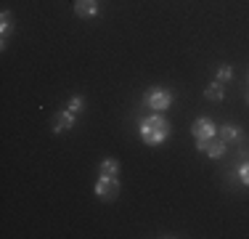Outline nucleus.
I'll return each mask as SVG.
<instances>
[{"mask_svg": "<svg viewBox=\"0 0 249 239\" xmlns=\"http://www.w3.org/2000/svg\"><path fill=\"white\" fill-rule=\"evenodd\" d=\"M8 32H11V14H8V11H3V14H0V40H3V45H5Z\"/></svg>", "mask_w": 249, "mask_h": 239, "instance_id": "9b49d317", "label": "nucleus"}, {"mask_svg": "<svg viewBox=\"0 0 249 239\" xmlns=\"http://www.w3.org/2000/svg\"><path fill=\"white\" fill-rule=\"evenodd\" d=\"M146 106H151L154 112H167L173 106V93L164 91V88H151L146 93Z\"/></svg>", "mask_w": 249, "mask_h": 239, "instance_id": "7ed1b4c3", "label": "nucleus"}, {"mask_svg": "<svg viewBox=\"0 0 249 239\" xmlns=\"http://www.w3.org/2000/svg\"><path fill=\"white\" fill-rule=\"evenodd\" d=\"M74 112H69V109H64V112H58V115H53L51 120V125H53V133H67V130H72L74 128Z\"/></svg>", "mask_w": 249, "mask_h": 239, "instance_id": "423d86ee", "label": "nucleus"}, {"mask_svg": "<svg viewBox=\"0 0 249 239\" xmlns=\"http://www.w3.org/2000/svg\"><path fill=\"white\" fill-rule=\"evenodd\" d=\"M247 101H249V96H247Z\"/></svg>", "mask_w": 249, "mask_h": 239, "instance_id": "dca6fc26", "label": "nucleus"}, {"mask_svg": "<svg viewBox=\"0 0 249 239\" xmlns=\"http://www.w3.org/2000/svg\"><path fill=\"white\" fill-rule=\"evenodd\" d=\"M204 96H207V101H223L225 99V91H223V82H210V85L204 88Z\"/></svg>", "mask_w": 249, "mask_h": 239, "instance_id": "1a4fd4ad", "label": "nucleus"}, {"mask_svg": "<svg viewBox=\"0 0 249 239\" xmlns=\"http://www.w3.org/2000/svg\"><path fill=\"white\" fill-rule=\"evenodd\" d=\"M98 170H101V176H117L120 173V162L114 157H106V159H101Z\"/></svg>", "mask_w": 249, "mask_h": 239, "instance_id": "9d476101", "label": "nucleus"}, {"mask_svg": "<svg viewBox=\"0 0 249 239\" xmlns=\"http://www.w3.org/2000/svg\"><path fill=\"white\" fill-rule=\"evenodd\" d=\"M141 139H143V143H149V146H159L162 141L170 139V122L159 112H154L151 117H146L141 122Z\"/></svg>", "mask_w": 249, "mask_h": 239, "instance_id": "f257e3e1", "label": "nucleus"}, {"mask_svg": "<svg viewBox=\"0 0 249 239\" xmlns=\"http://www.w3.org/2000/svg\"><path fill=\"white\" fill-rule=\"evenodd\" d=\"M74 14L80 16V19H96L101 14L98 0H74Z\"/></svg>", "mask_w": 249, "mask_h": 239, "instance_id": "0eeeda50", "label": "nucleus"}, {"mask_svg": "<svg viewBox=\"0 0 249 239\" xmlns=\"http://www.w3.org/2000/svg\"><path fill=\"white\" fill-rule=\"evenodd\" d=\"M96 197L98 199H104V202H111V199H117V194H120V178L117 176H98V181H96Z\"/></svg>", "mask_w": 249, "mask_h": 239, "instance_id": "f03ea898", "label": "nucleus"}, {"mask_svg": "<svg viewBox=\"0 0 249 239\" xmlns=\"http://www.w3.org/2000/svg\"><path fill=\"white\" fill-rule=\"evenodd\" d=\"M67 109L74 112V115H80V112L85 109V99H82V96H72V99H69V104H67Z\"/></svg>", "mask_w": 249, "mask_h": 239, "instance_id": "ddd939ff", "label": "nucleus"}, {"mask_svg": "<svg viewBox=\"0 0 249 239\" xmlns=\"http://www.w3.org/2000/svg\"><path fill=\"white\" fill-rule=\"evenodd\" d=\"M236 176H239V181H241V183H244V186L249 189V162H247V159L239 165V170H236Z\"/></svg>", "mask_w": 249, "mask_h": 239, "instance_id": "4468645a", "label": "nucleus"}, {"mask_svg": "<svg viewBox=\"0 0 249 239\" xmlns=\"http://www.w3.org/2000/svg\"><path fill=\"white\" fill-rule=\"evenodd\" d=\"M247 80H249V75H247Z\"/></svg>", "mask_w": 249, "mask_h": 239, "instance_id": "2eb2a0df", "label": "nucleus"}, {"mask_svg": "<svg viewBox=\"0 0 249 239\" xmlns=\"http://www.w3.org/2000/svg\"><path fill=\"white\" fill-rule=\"evenodd\" d=\"M196 149L201 154H207L210 159H220L225 152H228V143H225L220 136H212V139H204V141H196Z\"/></svg>", "mask_w": 249, "mask_h": 239, "instance_id": "20e7f679", "label": "nucleus"}, {"mask_svg": "<svg viewBox=\"0 0 249 239\" xmlns=\"http://www.w3.org/2000/svg\"><path fill=\"white\" fill-rule=\"evenodd\" d=\"M217 136L225 141V143H239L241 141V128L239 125H220V130H217Z\"/></svg>", "mask_w": 249, "mask_h": 239, "instance_id": "6e6552de", "label": "nucleus"}, {"mask_svg": "<svg viewBox=\"0 0 249 239\" xmlns=\"http://www.w3.org/2000/svg\"><path fill=\"white\" fill-rule=\"evenodd\" d=\"M215 80H217V82H231V80H233V69H231L228 64L217 67V72H215Z\"/></svg>", "mask_w": 249, "mask_h": 239, "instance_id": "f8f14e48", "label": "nucleus"}, {"mask_svg": "<svg viewBox=\"0 0 249 239\" xmlns=\"http://www.w3.org/2000/svg\"><path fill=\"white\" fill-rule=\"evenodd\" d=\"M191 136L196 141H204V139H212V136H217V128L215 122H212L210 117H196L191 125Z\"/></svg>", "mask_w": 249, "mask_h": 239, "instance_id": "39448f33", "label": "nucleus"}]
</instances>
